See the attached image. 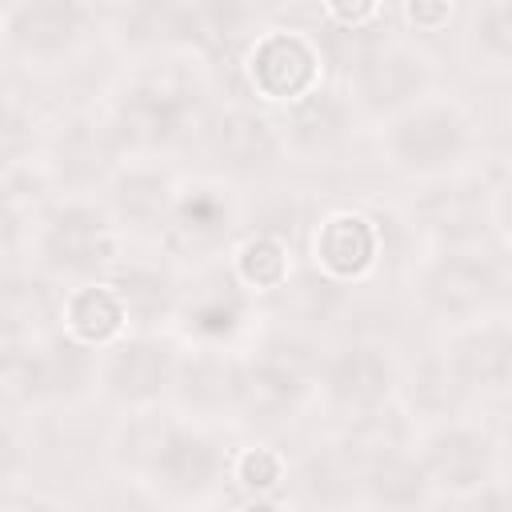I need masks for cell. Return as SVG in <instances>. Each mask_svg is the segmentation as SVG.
<instances>
[{
    "label": "cell",
    "mask_w": 512,
    "mask_h": 512,
    "mask_svg": "<svg viewBox=\"0 0 512 512\" xmlns=\"http://www.w3.org/2000/svg\"><path fill=\"white\" fill-rule=\"evenodd\" d=\"M120 460L168 504H196L228 476V452L200 428L140 408L120 428Z\"/></svg>",
    "instance_id": "cell-1"
},
{
    "label": "cell",
    "mask_w": 512,
    "mask_h": 512,
    "mask_svg": "<svg viewBox=\"0 0 512 512\" xmlns=\"http://www.w3.org/2000/svg\"><path fill=\"white\" fill-rule=\"evenodd\" d=\"M200 112V84L184 68H144L112 96L108 128L124 152L172 148Z\"/></svg>",
    "instance_id": "cell-2"
},
{
    "label": "cell",
    "mask_w": 512,
    "mask_h": 512,
    "mask_svg": "<svg viewBox=\"0 0 512 512\" xmlns=\"http://www.w3.org/2000/svg\"><path fill=\"white\" fill-rule=\"evenodd\" d=\"M32 256L48 276L84 284L100 280L120 264V236L108 208L84 196L56 200L36 212L32 228Z\"/></svg>",
    "instance_id": "cell-3"
},
{
    "label": "cell",
    "mask_w": 512,
    "mask_h": 512,
    "mask_svg": "<svg viewBox=\"0 0 512 512\" xmlns=\"http://www.w3.org/2000/svg\"><path fill=\"white\" fill-rule=\"evenodd\" d=\"M472 140V116L444 96H424L420 104L396 112L392 120H384L380 136L388 164L420 180H444L472 152Z\"/></svg>",
    "instance_id": "cell-4"
},
{
    "label": "cell",
    "mask_w": 512,
    "mask_h": 512,
    "mask_svg": "<svg viewBox=\"0 0 512 512\" xmlns=\"http://www.w3.org/2000/svg\"><path fill=\"white\" fill-rule=\"evenodd\" d=\"M432 84H436L432 56L424 48H416L412 40L392 36V40L368 44L356 56V64L348 68L344 96H348L352 112L392 120L396 112L432 96Z\"/></svg>",
    "instance_id": "cell-5"
},
{
    "label": "cell",
    "mask_w": 512,
    "mask_h": 512,
    "mask_svg": "<svg viewBox=\"0 0 512 512\" xmlns=\"http://www.w3.org/2000/svg\"><path fill=\"white\" fill-rule=\"evenodd\" d=\"M316 372L320 360L304 356L300 340H292L288 332H276L248 360H236V412L260 424L288 420L308 400Z\"/></svg>",
    "instance_id": "cell-6"
},
{
    "label": "cell",
    "mask_w": 512,
    "mask_h": 512,
    "mask_svg": "<svg viewBox=\"0 0 512 512\" xmlns=\"http://www.w3.org/2000/svg\"><path fill=\"white\" fill-rule=\"evenodd\" d=\"M500 292L504 264L484 244H444L420 268V300L452 328L488 316Z\"/></svg>",
    "instance_id": "cell-7"
},
{
    "label": "cell",
    "mask_w": 512,
    "mask_h": 512,
    "mask_svg": "<svg viewBox=\"0 0 512 512\" xmlns=\"http://www.w3.org/2000/svg\"><path fill=\"white\" fill-rule=\"evenodd\" d=\"M240 72L260 104L288 108L324 84V48L312 32L292 24L260 28L240 56Z\"/></svg>",
    "instance_id": "cell-8"
},
{
    "label": "cell",
    "mask_w": 512,
    "mask_h": 512,
    "mask_svg": "<svg viewBox=\"0 0 512 512\" xmlns=\"http://www.w3.org/2000/svg\"><path fill=\"white\" fill-rule=\"evenodd\" d=\"M176 368H180V356L172 352L168 340H160L152 332H132V336H120L116 344L100 348L96 384L112 404L140 412V408H156L172 392Z\"/></svg>",
    "instance_id": "cell-9"
},
{
    "label": "cell",
    "mask_w": 512,
    "mask_h": 512,
    "mask_svg": "<svg viewBox=\"0 0 512 512\" xmlns=\"http://www.w3.org/2000/svg\"><path fill=\"white\" fill-rule=\"evenodd\" d=\"M324 408L348 424H360L376 412H384V404L396 392V364L388 356L384 344L376 340H352L340 352L320 360L316 372Z\"/></svg>",
    "instance_id": "cell-10"
},
{
    "label": "cell",
    "mask_w": 512,
    "mask_h": 512,
    "mask_svg": "<svg viewBox=\"0 0 512 512\" xmlns=\"http://www.w3.org/2000/svg\"><path fill=\"white\" fill-rule=\"evenodd\" d=\"M92 8L76 0H20L0 8V32L8 52L32 64H60L92 36Z\"/></svg>",
    "instance_id": "cell-11"
},
{
    "label": "cell",
    "mask_w": 512,
    "mask_h": 512,
    "mask_svg": "<svg viewBox=\"0 0 512 512\" xmlns=\"http://www.w3.org/2000/svg\"><path fill=\"white\" fill-rule=\"evenodd\" d=\"M428 488L448 492V496H468L492 480H500V448L496 440L464 420H444L436 424L420 448L412 452Z\"/></svg>",
    "instance_id": "cell-12"
},
{
    "label": "cell",
    "mask_w": 512,
    "mask_h": 512,
    "mask_svg": "<svg viewBox=\"0 0 512 512\" xmlns=\"http://www.w3.org/2000/svg\"><path fill=\"white\" fill-rule=\"evenodd\" d=\"M236 232V204L220 184L176 188V200L160 224V240L180 260H204L220 252Z\"/></svg>",
    "instance_id": "cell-13"
},
{
    "label": "cell",
    "mask_w": 512,
    "mask_h": 512,
    "mask_svg": "<svg viewBox=\"0 0 512 512\" xmlns=\"http://www.w3.org/2000/svg\"><path fill=\"white\" fill-rule=\"evenodd\" d=\"M380 252H384V232L360 208H332L328 216H320L308 244L312 272L332 284L364 280L376 268Z\"/></svg>",
    "instance_id": "cell-14"
},
{
    "label": "cell",
    "mask_w": 512,
    "mask_h": 512,
    "mask_svg": "<svg viewBox=\"0 0 512 512\" xmlns=\"http://www.w3.org/2000/svg\"><path fill=\"white\" fill-rule=\"evenodd\" d=\"M440 364L464 392H504L512 376V332L508 320L496 312L456 324L452 340L444 344Z\"/></svg>",
    "instance_id": "cell-15"
},
{
    "label": "cell",
    "mask_w": 512,
    "mask_h": 512,
    "mask_svg": "<svg viewBox=\"0 0 512 512\" xmlns=\"http://www.w3.org/2000/svg\"><path fill=\"white\" fill-rule=\"evenodd\" d=\"M504 192H488L484 184H436L412 204V220L444 248V244H484L492 220H500Z\"/></svg>",
    "instance_id": "cell-16"
},
{
    "label": "cell",
    "mask_w": 512,
    "mask_h": 512,
    "mask_svg": "<svg viewBox=\"0 0 512 512\" xmlns=\"http://www.w3.org/2000/svg\"><path fill=\"white\" fill-rule=\"evenodd\" d=\"M124 164V148L116 144L108 120H96V116H76L68 120L56 140H52V160H48V172L60 188L68 192H88V188H104L112 180V172Z\"/></svg>",
    "instance_id": "cell-17"
},
{
    "label": "cell",
    "mask_w": 512,
    "mask_h": 512,
    "mask_svg": "<svg viewBox=\"0 0 512 512\" xmlns=\"http://www.w3.org/2000/svg\"><path fill=\"white\" fill-rule=\"evenodd\" d=\"M92 380H96V352L52 328L28 344L12 392L28 400H60V396H76Z\"/></svg>",
    "instance_id": "cell-18"
},
{
    "label": "cell",
    "mask_w": 512,
    "mask_h": 512,
    "mask_svg": "<svg viewBox=\"0 0 512 512\" xmlns=\"http://www.w3.org/2000/svg\"><path fill=\"white\" fill-rule=\"evenodd\" d=\"M352 116H356V112H352L344 88L320 84V88L308 92L304 100L280 108L276 132H280L284 152H296V156H332V152L348 140Z\"/></svg>",
    "instance_id": "cell-19"
},
{
    "label": "cell",
    "mask_w": 512,
    "mask_h": 512,
    "mask_svg": "<svg viewBox=\"0 0 512 512\" xmlns=\"http://www.w3.org/2000/svg\"><path fill=\"white\" fill-rule=\"evenodd\" d=\"M208 144H212V156L232 176L268 172L284 152L276 116H268L252 104H228L224 112H216V120L208 128Z\"/></svg>",
    "instance_id": "cell-20"
},
{
    "label": "cell",
    "mask_w": 512,
    "mask_h": 512,
    "mask_svg": "<svg viewBox=\"0 0 512 512\" xmlns=\"http://www.w3.org/2000/svg\"><path fill=\"white\" fill-rule=\"evenodd\" d=\"M56 328L68 340L100 352V348L116 344L120 336H128V308H124V300H120V292L108 276L84 280V284L64 288Z\"/></svg>",
    "instance_id": "cell-21"
},
{
    "label": "cell",
    "mask_w": 512,
    "mask_h": 512,
    "mask_svg": "<svg viewBox=\"0 0 512 512\" xmlns=\"http://www.w3.org/2000/svg\"><path fill=\"white\" fill-rule=\"evenodd\" d=\"M176 180L156 168V164H120L112 180L104 184L108 192V216L124 228H156L164 224L172 200H176Z\"/></svg>",
    "instance_id": "cell-22"
},
{
    "label": "cell",
    "mask_w": 512,
    "mask_h": 512,
    "mask_svg": "<svg viewBox=\"0 0 512 512\" xmlns=\"http://www.w3.org/2000/svg\"><path fill=\"white\" fill-rule=\"evenodd\" d=\"M428 480L416 464V456L400 448H384L364 456L360 464V496L384 512H416L428 500Z\"/></svg>",
    "instance_id": "cell-23"
},
{
    "label": "cell",
    "mask_w": 512,
    "mask_h": 512,
    "mask_svg": "<svg viewBox=\"0 0 512 512\" xmlns=\"http://www.w3.org/2000/svg\"><path fill=\"white\" fill-rule=\"evenodd\" d=\"M176 316H180V328L184 336L200 340V344H228L240 328H244V316H248V296L232 284V276L208 284L204 292L188 296L184 304H176Z\"/></svg>",
    "instance_id": "cell-24"
},
{
    "label": "cell",
    "mask_w": 512,
    "mask_h": 512,
    "mask_svg": "<svg viewBox=\"0 0 512 512\" xmlns=\"http://www.w3.org/2000/svg\"><path fill=\"white\" fill-rule=\"evenodd\" d=\"M60 320V296L44 276H0V332H12L20 340H36L52 332Z\"/></svg>",
    "instance_id": "cell-25"
},
{
    "label": "cell",
    "mask_w": 512,
    "mask_h": 512,
    "mask_svg": "<svg viewBox=\"0 0 512 512\" xmlns=\"http://www.w3.org/2000/svg\"><path fill=\"white\" fill-rule=\"evenodd\" d=\"M228 276L232 284L248 292H280L292 280V248L276 232H248L244 240L232 244L228 256Z\"/></svg>",
    "instance_id": "cell-26"
},
{
    "label": "cell",
    "mask_w": 512,
    "mask_h": 512,
    "mask_svg": "<svg viewBox=\"0 0 512 512\" xmlns=\"http://www.w3.org/2000/svg\"><path fill=\"white\" fill-rule=\"evenodd\" d=\"M172 392L192 412H236V360H224L220 352H200L192 360H180Z\"/></svg>",
    "instance_id": "cell-27"
},
{
    "label": "cell",
    "mask_w": 512,
    "mask_h": 512,
    "mask_svg": "<svg viewBox=\"0 0 512 512\" xmlns=\"http://www.w3.org/2000/svg\"><path fill=\"white\" fill-rule=\"evenodd\" d=\"M300 488L312 504H344L352 496H360V456L348 440L340 444H328L320 452H312L304 464H300Z\"/></svg>",
    "instance_id": "cell-28"
},
{
    "label": "cell",
    "mask_w": 512,
    "mask_h": 512,
    "mask_svg": "<svg viewBox=\"0 0 512 512\" xmlns=\"http://www.w3.org/2000/svg\"><path fill=\"white\" fill-rule=\"evenodd\" d=\"M228 476L244 488V496H272L288 480V460L268 444H244L228 452Z\"/></svg>",
    "instance_id": "cell-29"
},
{
    "label": "cell",
    "mask_w": 512,
    "mask_h": 512,
    "mask_svg": "<svg viewBox=\"0 0 512 512\" xmlns=\"http://www.w3.org/2000/svg\"><path fill=\"white\" fill-rule=\"evenodd\" d=\"M472 44L480 60L492 68H508L512 60V0H488L472 12Z\"/></svg>",
    "instance_id": "cell-30"
},
{
    "label": "cell",
    "mask_w": 512,
    "mask_h": 512,
    "mask_svg": "<svg viewBox=\"0 0 512 512\" xmlns=\"http://www.w3.org/2000/svg\"><path fill=\"white\" fill-rule=\"evenodd\" d=\"M36 120L28 108H20L16 100H4L0 96V176L32 164V152H36Z\"/></svg>",
    "instance_id": "cell-31"
},
{
    "label": "cell",
    "mask_w": 512,
    "mask_h": 512,
    "mask_svg": "<svg viewBox=\"0 0 512 512\" xmlns=\"http://www.w3.org/2000/svg\"><path fill=\"white\" fill-rule=\"evenodd\" d=\"M380 16H384L380 4H320V20L332 24L336 32H360Z\"/></svg>",
    "instance_id": "cell-32"
},
{
    "label": "cell",
    "mask_w": 512,
    "mask_h": 512,
    "mask_svg": "<svg viewBox=\"0 0 512 512\" xmlns=\"http://www.w3.org/2000/svg\"><path fill=\"white\" fill-rule=\"evenodd\" d=\"M400 16L408 20L412 32H444V28L452 24L456 8H452V4H428V0H416V4H404Z\"/></svg>",
    "instance_id": "cell-33"
},
{
    "label": "cell",
    "mask_w": 512,
    "mask_h": 512,
    "mask_svg": "<svg viewBox=\"0 0 512 512\" xmlns=\"http://www.w3.org/2000/svg\"><path fill=\"white\" fill-rule=\"evenodd\" d=\"M24 464V444H20V432H16V424L0 412V484L16 472Z\"/></svg>",
    "instance_id": "cell-34"
},
{
    "label": "cell",
    "mask_w": 512,
    "mask_h": 512,
    "mask_svg": "<svg viewBox=\"0 0 512 512\" xmlns=\"http://www.w3.org/2000/svg\"><path fill=\"white\" fill-rule=\"evenodd\" d=\"M28 344H32V340H20V336H12V332H0V384H4V388H12V380H16L20 364H24Z\"/></svg>",
    "instance_id": "cell-35"
},
{
    "label": "cell",
    "mask_w": 512,
    "mask_h": 512,
    "mask_svg": "<svg viewBox=\"0 0 512 512\" xmlns=\"http://www.w3.org/2000/svg\"><path fill=\"white\" fill-rule=\"evenodd\" d=\"M236 512H288V508L272 496H248L244 504H236Z\"/></svg>",
    "instance_id": "cell-36"
},
{
    "label": "cell",
    "mask_w": 512,
    "mask_h": 512,
    "mask_svg": "<svg viewBox=\"0 0 512 512\" xmlns=\"http://www.w3.org/2000/svg\"><path fill=\"white\" fill-rule=\"evenodd\" d=\"M12 512H56L52 504H20V508H12Z\"/></svg>",
    "instance_id": "cell-37"
}]
</instances>
